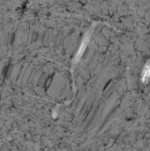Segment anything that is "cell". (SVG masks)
Returning <instances> with one entry per match:
<instances>
[{
  "mask_svg": "<svg viewBox=\"0 0 150 151\" xmlns=\"http://www.w3.org/2000/svg\"><path fill=\"white\" fill-rule=\"evenodd\" d=\"M88 42V36H85V38H84V40H83V42H82V44H81L80 48L79 49L77 54H76V58H77L76 61H78L79 58H80V56H82V54H83V52H84V50H85V48L87 47Z\"/></svg>",
  "mask_w": 150,
  "mask_h": 151,
  "instance_id": "7a4b0ae2",
  "label": "cell"
},
{
  "mask_svg": "<svg viewBox=\"0 0 150 151\" xmlns=\"http://www.w3.org/2000/svg\"><path fill=\"white\" fill-rule=\"evenodd\" d=\"M150 81V60L147 61L143 67L141 73V81L142 83H148Z\"/></svg>",
  "mask_w": 150,
  "mask_h": 151,
  "instance_id": "6da1fadb",
  "label": "cell"
}]
</instances>
